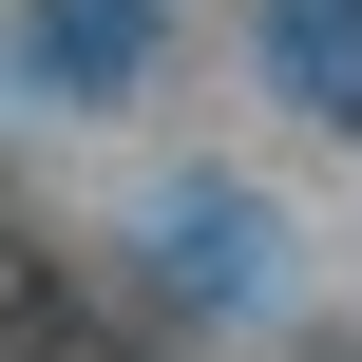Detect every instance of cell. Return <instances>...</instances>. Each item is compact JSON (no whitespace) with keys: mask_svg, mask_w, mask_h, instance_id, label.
<instances>
[{"mask_svg":"<svg viewBox=\"0 0 362 362\" xmlns=\"http://www.w3.org/2000/svg\"><path fill=\"white\" fill-rule=\"evenodd\" d=\"M38 76L57 95H134L153 76V0H38Z\"/></svg>","mask_w":362,"mask_h":362,"instance_id":"obj_1","label":"cell"},{"mask_svg":"<svg viewBox=\"0 0 362 362\" xmlns=\"http://www.w3.org/2000/svg\"><path fill=\"white\" fill-rule=\"evenodd\" d=\"M267 57L305 115H362V0H267Z\"/></svg>","mask_w":362,"mask_h":362,"instance_id":"obj_2","label":"cell"}]
</instances>
